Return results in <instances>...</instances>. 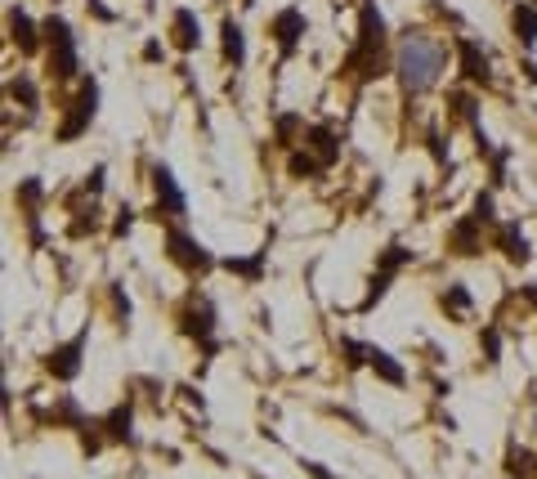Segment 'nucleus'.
Here are the masks:
<instances>
[{"label": "nucleus", "instance_id": "11", "mask_svg": "<svg viewBox=\"0 0 537 479\" xmlns=\"http://www.w3.org/2000/svg\"><path fill=\"white\" fill-rule=\"evenodd\" d=\"M457 58H461V77L474 81V85H493V63L470 36H457Z\"/></svg>", "mask_w": 537, "mask_h": 479}, {"label": "nucleus", "instance_id": "28", "mask_svg": "<svg viewBox=\"0 0 537 479\" xmlns=\"http://www.w3.org/2000/svg\"><path fill=\"white\" fill-rule=\"evenodd\" d=\"M474 219H479V224H497V215H493V193H479V198H474Z\"/></svg>", "mask_w": 537, "mask_h": 479}, {"label": "nucleus", "instance_id": "32", "mask_svg": "<svg viewBox=\"0 0 537 479\" xmlns=\"http://www.w3.org/2000/svg\"><path fill=\"white\" fill-rule=\"evenodd\" d=\"M143 58H148V63H157V58H162V45L148 41V45H143Z\"/></svg>", "mask_w": 537, "mask_h": 479}, {"label": "nucleus", "instance_id": "19", "mask_svg": "<svg viewBox=\"0 0 537 479\" xmlns=\"http://www.w3.org/2000/svg\"><path fill=\"white\" fill-rule=\"evenodd\" d=\"M368 367H372V372L381 376V381H389V385H403V381H408V372H403V367H399L394 359H389V354H385L381 345H372V350H368Z\"/></svg>", "mask_w": 537, "mask_h": 479}, {"label": "nucleus", "instance_id": "25", "mask_svg": "<svg viewBox=\"0 0 537 479\" xmlns=\"http://www.w3.org/2000/svg\"><path fill=\"white\" fill-rule=\"evenodd\" d=\"M368 350H372V345H363V340H349V336L340 340V354H345L349 367H363V363H368Z\"/></svg>", "mask_w": 537, "mask_h": 479}, {"label": "nucleus", "instance_id": "7", "mask_svg": "<svg viewBox=\"0 0 537 479\" xmlns=\"http://www.w3.org/2000/svg\"><path fill=\"white\" fill-rule=\"evenodd\" d=\"M94 113H99V81H85V85H81V94L72 99V113L63 117V126H58V143L81 139V134L90 130Z\"/></svg>", "mask_w": 537, "mask_h": 479}, {"label": "nucleus", "instance_id": "4", "mask_svg": "<svg viewBox=\"0 0 537 479\" xmlns=\"http://www.w3.org/2000/svg\"><path fill=\"white\" fill-rule=\"evenodd\" d=\"M179 327H184V336H193V340L202 345L206 359H211V354L219 350V340H215V305H211V296H188L184 314H179Z\"/></svg>", "mask_w": 537, "mask_h": 479}, {"label": "nucleus", "instance_id": "29", "mask_svg": "<svg viewBox=\"0 0 537 479\" xmlns=\"http://www.w3.org/2000/svg\"><path fill=\"white\" fill-rule=\"evenodd\" d=\"M103 175H108V170H103V166H94L90 175H85V184H81V193H90V198H99V193H103Z\"/></svg>", "mask_w": 537, "mask_h": 479}, {"label": "nucleus", "instance_id": "6", "mask_svg": "<svg viewBox=\"0 0 537 479\" xmlns=\"http://www.w3.org/2000/svg\"><path fill=\"white\" fill-rule=\"evenodd\" d=\"M166 255L184 269V274H193V278H202V274H211V269H215V255L206 251L198 238H188L184 229H166Z\"/></svg>", "mask_w": 537, "mask_h": 479}, {"label": "nucleus", "instance_id": "21", "mask_svg": "<svg viewBox=\"0 0 537 479\" xmlns=\"http://www.w3.org/2000/svg\"><path fill=\"white\" fill-rule=\"evenodd\" d=\"M9 99H18L22 108H27V113H36V108H41V94H36V81L27 77V72H18V77L9 81Z\"/></svg>", "mask_w": 537, "mask_h": 479}, {"label": "nucleus", "instance_id": "35", "mask_svg": "<svg viewBox=\"0 0 537 479\" xmlns=\"http://www.w3.org/2000/svg\"><path fill=\"white\" fill-rule=\"evenodd\" d=\"M524 72H529V81H537V63H524Z\"/></svg>", "mask_w": 537, "mask_h": 479}, {"label": "nucleus", "instance_id": "17", "mask_svg": "<svg viewBox=\"0 0 537 479\" xmlns=\"http://www.w3.org/2000/svg\"><path fill=\"white\" fill-rule=\"evenodd\" d=\"M9 41L18 45V54H36L41 50V36H36V23L27 18V9H9Z\"/></svg>", "mask_w": 537, "mask_h": 479}, {"label": "nucleus", "instance_id": "24", "mask_svg": "<svg viewBox=\"0 0 537 479\" xmlns=\"http://www.w3.org/2000/svg\"><path fill=\"white\" fill-rule=\"evenodd\" d=\"M304 126V121L296 117V113H283L278 117V126H273V134H278V148H291V139H296V130Z\"/></svg>", "mask_w": 537, "mask_h": 479}, {"label": "nucleus", "instance_id": "16", "mask_svg": "<svg viewBox=\"0 0 537 479\" xmlns=\"http://www.w3.org/2000/svg\"><path fill=\"white\" fill-rule=\"evenodd\" d=\"M170 41H175V50L193 54L202 45V23L193 9H175V23H170Z\"/></svg>", "mask_w": 537, "mask_h": 479}, {"label": "nucleus", "instance_id": "12", "mask_svg": "<svg viewBox=\"0 0 537 479\" xmlns=\"http://www.w3.org/2000/svg\"><path fill=\"white\" fill-rule=\"evenodd\" d=\"M304 153H309L323 170H332L340 162V139L332 134V126H309L304 130Z\"/></svg>", "mask_w": 537, "mask_h": 479}, {"label": "nucleus", "instance_id": "10", "mask_svg": "<svg viewBox=\"0 0 537 479\" xmlns=\"http://www.w3.org/2000/svg\"><path fill=\"white\" fill-rule=\"evenodd\" d=\"M309 32V23H304V14L296 5L291 9H283V14H273V23H268V36L278 41V50H283V58H291L296 54V45H300V36Z\"/></svg>", "mask_w": 537, "mask_h": 479}, {"label": "nucleus", "instance_id": "1", "mask_svg": "<svg viewBox=\"0 0 537 479\" xmlns=\"http://www.w3.org/2000/svg\"><path fill=\"white\" fill-rule=\"evenodd\" d=\"M448 68V45L434 41V36L425 32H408L394 54V72H399V85H403V99H417L425 94L430 85H439Z\"/></svg>", "mask_w": 537, "mask_h": 479}, {"label": "nucleus", "instance_id": "30", "mask_svg": "<svg viewBox=\"0 0 537 479\" xmlns=\"http://www.w3.org/2000/svg\"><path fill=\"white\" fill-rule=\"evenodd\" d=\"M484 354H488V363H502V359H497V354H502V336H497V327L484 331Z\"/></svg>", "mask_w": 537, "mask_h": 479}, {"label": "nucleus", "instance_id": "15", "mask_svg": "<svg viewBox=\"0 0 537 479\" xmlns=\"http://www.w3.org/2000/svg\"><path fill=\"white\" fill-rule=\"evenodd\" d=\"M99 426H103V435L112 439V444H134V403H117L108 416H99Z\"/></svg>", "mask_w": 537, "mask_h": 479}, {"label": "nucleus", "instance_id": "33", "mask_svg": "<svg viewBox=\"0 0 537 479\" xmlns=\"http://www.w3.org/2000/svg\"><path fill=\"white\" fill-rule=\"evenodd\" d=\"M304 466H309V475H313V479H336V475H327L318 461H304Z\"/></svg>", "mask_w": 537, "mask_h": 479}, {"label": "nucleus", "instance_id": "5", "mask_svg": "<svg viewBox=\"0 0 537 479\" xmlns=\"http://www.w3.org/2000/svg\"><path fill=\"white\" fill-rule=\"evenodd\" d=\"M408 264H412V251H408V247H399V242H389V247H385L381 255H376V274H372V282H368V296H363V305H358V309L368 314L372 305H376V300H381L385 291H389V282H394V278H399Z\"/></svg>", "mask_w": 537, "mask_h": 479}, {"label": "nucleus", "instance_id": "18", "mask_svg": "<svg viewBox=\"0 0 537 479\" xmlns=\"http://www.w3.org/2000/svg\"><path fill=\"white\" fill-rule=\"evenodd\" d=\"M219 36H224V63L228 68H242V63H247V36H242V27H238L233 18H224Z\"/></svg>", "mask_w": 537, "mask_h": 479}, {"label": "nucleus", "instance_id": "3", "mask_svg": "<svg viewBox=\"0 0 537 479\" xmlns=\"http://www.w3.org/2000/svg\"><path fill=\"white\" fill-rule=\"evenodd\" d=\"M41 32H45V41H50V72H54V81H72V77H77V36H72L67 18L50 14Z\"/></svg>", "mask_w": 537, "mask_h": 479}, {"label": "nucleus", "instance_id": "22", "mask_svg": "<svg viewBox=\"0 0 537 479\" xmlns=\"http://www.w3.org/2000/svg\"><path fill=\"white\" fill-rule=\"evenodd\" d=\"M264 260H268V247H260L251 260H224V269H228V274H238V278H247V282H260Z\"/></svg>", "mask_w": 537, "mask_h": 479}, {"label": "nucleus", "instance_id": "31", "mask_svg": "<svg viewBox=\"0 0 537 479\" xmlns=\"http://www.w3.org/2000/svg\"><path fill=\"white\" fill-rule=\"evenodd\" d=\"M90 9H94V18H103V23H112V9L99 5V0H90Z\"/></svg>", "mask_w": 537, "mask_h": 479}, {"label": "nucleus", "instance_id": "36", "mask_svg": "<svg viewBox=\"0 0 537 479\" xmlns=\"http://www.w3.org/2000/svg\"><path fill=\"white\" fill-rule=\"evenodd\" d=\"M242 5H247V9H251V5H255V0H242Z\"/></svg>", "mask_w": 537, "mask_h": 479}, {"label": "nucleus", "instance_id": "2", "mask_svg": "<svg viewBox=\"0 0 537 479\" xmlns=\"http://www.w3.org/2000/svg\"><path fill=\"white\" fill-rule=\"evenodd\" d=\"M385 72V18L381 9L372 5V0H363L358 9V41H354V50L345 54V63H340V77H358V81H372Z\"/></svg>", "mask_w": 537, "mask_h": 479}, {"label": "nucleus", "instance_id": "9", "mask_svg": "<svg viewBox=\"0 0 537 479\" xmlns=\"http://www.w3.org/2000/svg\"><path fill=\"white\" fill-rule=\"evenodd\" d=\"M153 189H157V219L188 211V198H184V189L175 184V175H170V166H162V162L153 166Z\"/></svg>", "mask_w": 537, "mask_h": 479}, {"label": "nucleus", "instance_id": "20", "mask_svg": "<svg viewBox=\"0 0 537 479\" xmlns=\"http://www.w3.org/2000/svg\"><path fill=\"white\" fill-rule=\"evenodd\" d=\"M510 27H515L519 45H537V5H515V14H510Z\"/></svg>", "mask_w": 537, "mask_h": 479}, {"label": "nucleus", "instance_id": "23", "mask_svg": "<svg viewBox=\"0 0 537 479\" xmlns=\"http://www.w3.org/2000/svg\"><path fill=\"white\" fill-rule=\"evenodd\" d=\"M506 475L533 479V475H537V457H533L529 448H510V452H506Z\"/></svg>", "mask_w": 537, "mask_h": 479}, {"label": "nucleus", "instance_id": "34", "mask_svg": "<svg viewBox=\"0 0 537 479\" xmlns=\"http://www.w3.org/2000/svg\"><path fill=\"white\" fill-rule=\"evenodd\" d=\"M524 296H529V300L537 305V282H533V287H524Z\"/></svg>", "mask_w": 537, "mask_h": 479}, {"label": "nucleus", "instance_id": "26", "mask_svg": "<svg viewBox=\"0 0 537 479\" xmlns=\"http://www.w3.org/2000/svg\"><path fill=\"white\" fill-rule=\"evenodd\" d=\"M444 305H453V309H457V314H466V309H470V291H466V287H461V282H453V287H448V291H444Z\"/></svg>", "mask_w": 537, "mask_h": 479}, {"label": "nucleus", "instance_id": "13", "mask_svg": "<svg viewBox=\"0 0 537 479\" xmlns=\"http://www.w3.org/2000/svg\"><path fill=\"white\" fill-rule=\"evenodd\" d=\"M493 247L502 251L506 260H515V264H529V255H533L529 238L519 233V224H515V219H506V224H497V233H493Z\"/></svg>", "mask_w": 537, "mask_h": 479}, {"label": "nucleus", "instance_id": "14", "mask_svg": "<svg viewBox=\"0 0 537 479\" xmlns=\"http://www.w3.org/2000/svg\"><path fill=\"white\" fill-rule=\"evenodd\" d=\"M484 224L474 215H466V219H457L453 229H448V251H457V255H479L484 251V233H479Z\"/></svg>", "mask_w": 537, "mask_h": 479}, {"label": "nucleus", "instance_id": "27", "mask_svg": "<svg viewBox=\"0 0 537 479\" xmlns=\"http://www.w3.org/2000/svg\"><path fill=\"white\" fill-rule=\"evenodd\" d=\"M134 215H139L134 206H121V211H117V219H112V238H126V233L134 229Z\"/></svg>", "mask_w": 537, "mask_h": 479}, {"label": "nucleus", "instance_id": "8", "mask_svg": "<svg viewBox=\"0 0 537 479\" xmlns=\"http://www.w3.org/2000/svg\"><path fill=\"white\" fill-rule=\"evenodd\" d=\"M85 340H90V327H81L67 345H54L45 354V372L54 381H77L81 376V354H85Z\"/></svg>", "mask_w": 537, "mask_h": 479}]
</instances>
